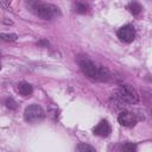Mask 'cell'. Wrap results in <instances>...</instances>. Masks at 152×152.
Instances as JSON below:
<instances>
[{
    "mask_svg": "<svg viewBox=\"0 0 152 152\" xmlns=\"http://www.w3.org/2000/svg\"><path fill=\"white\" fill-rule=\"evenodd\" d=\"M25 5L31 13H33L36 17L43 20H51L55 17L61 14L58 7L50 4L42 2L40 0H26Z\"/></svg>",
    "mask_w": 152,
    "mask_h": 152,
    "instance_id": "6da1fadb",
    "label": "cell"
},
{
    "mask_svg": "<svg viewBox=\"0 0 152 152\" xmlns=\"http://www.w3.org/2000/svg\"><path fill=\"white\" fill-rule=\"evenodd\" d=\"M78 65H80L82 72L86 76H88L89 78H91V80H95V81H108L109 77H110L109 71L104 66L97 65V64H95L94 62H91L88 58L80 59Z\"/></svg>",
    "mask_w": 152,
    "mask_h": 152,
    "instance_id": "7a4b0ae2",
    "label": "cell"
},
{
    "mask_svg": "<svg viewBox=\"0 0 152 152\" xmlns=\"http://www.w3.org/2000/svg\"><path fill=\"white\" fill-rule=\"evenodd\" d=\"M113 97L120 104H126V103L133 104V103H137L139 100V95H138L137 90L128 84L121 86L119 88V90L113 95Z\"/></svg>",
    "mask_w": 152,
    "mask_h": 152,
    "instance_id": "3957f363",
    "label": "cell"
},
{
    "mask_svg": "<svg viewBox=\"0 0 152 152\" xmlns=\"http://www.w3.org/2000/svg\"><path fill=\"white\" fill-rule=\"evenodd\" d=\"M45 118V112L44 109L39 106V104H30L28 107L25 108L24 112V119L27 122H36V121H40Z\"/></svg>",
    "mask_w": 152,
    "mask_h": 152,
    "instance_id": "277c9868",
    "label": "cell"
},
{
    "mask_svg": "<svg viewBox=\"0 0 152 152\" xmlns=\"http://www.w3.org/2000/svg\"><path fill=\"white\" fill-rule=\"evenodd\" d=\"M118 37L122 42H125V43H131L135 38V30L129 24L128 25H125V26H122V27H120L118 30Z\"/></svg>",
    "mask_w": 152,
    "mask_h": 152,
    "instance_id": "5b68a950",
    "label": "cell"
},
{
    "mask_svg": "<svg viewBox=\"0 0 152 152\" xmlns=\"http://www.w3.org/2000/svg\"><path fill=\"white\" fill-rule=\"evenodd\" d=\"M118 121L120 125H122L125 127H133L137 124V118L133 113H131L128 110H122L118 116Z\"/></svg>",
    "mask_w": 152,
    "mask_h": 152,
    "instance_id": "8992f818",
    "label": "cell"
},
{
    "mask_svg": "<svg viewBox=\"0 0 152 152\" xmlns=\"http://www.w3.org/2000/svg\"><path fill=\"white\" fill-rule=\"evenodd\" d=\"M110 133V125L107 120H101L95 127H94V134L99 135V137H108Z\"/></svg>",
    "mask_w": 152,
    "mask_h": 152,
    "instance_id": "52a82bcc",
    "label": "cell"
},
{
    "mask_svg": "<svg viewBox=\"0 0 152 152\" xmlns=\"http://www.w3.org/2000/svg\"><path fill=\"white\" fill-rule=\"evenodd\" d=\"M17 90H18L19 94L23 95V96H30V95L32 94V91H33V88H32V86H31L30 83H27V82H20V83H18V86H17Z\"/></svg>",
    "mask_w": 152,
    "mask_h": 152,
    "instance_id": "ba28073f",
    "label": "cell"
},
{
    "mask_svg": "<svg viewBox=\"0 0 152 152\" xmlns=\"http://www.w3.org/2000/svg\"><path fill=\"white\" fill-rule=\"evenodd\" d=\"M127 10L129 11L131 14H133V15H138V14L141 12L142 7H141V5H140L138 1L133 0V1H131V2L127 5Z\"/></svg>",
    "mask_w": 152,
    "mask_h": 152,
    "instance_id": "9c48e42d",
    "label": "cell"
},
{
    "mask_svg": "<svg viewBox=\"0 0 152 152\" xmlns=\"http://www.w3.org/2000/svg\"><path fill=\"white\" fill-rule=\"evenodd\" d=\"M76 151H80V152H95V147L88 145V144H80L76 146Z\"/></svg>",
    "mask_w": 152,
    "mask_h": 152,
    "instance_id": "30bf717a",
    "label": "cell"
},
{
    "mask_svg": "<svg viewBox=\"0 0 152 152\" xmlns=\"http://www.w3.org/2000/svg\"><path fill=\"white\" fill-rule=\"evenodd\" d=\"M18 36L15 33H0V39L5 42H15Z\"/></svg>",
    "mask_w": 152,
    "mask_h": 152,
    "instance_id": "8fae6325",
    "label": "cell"
},
{
    "mask_svg": "<svg viewBox=\"0 0 152 152\" xmlns=\"http://www.w3.org/2000/svg\"><path fill=\"white\" fill-rule=\"evenodd\" d=\"M75 11L77 12V13H86L87 11H88V5L87 4H84V2H81V1H78L77 4H76V6H75Z\"/></svg>",
    "mask_w": 152,
    "mask_h": 152,
    "instance_id": "7c38bea8",
    "label": "cell"
},
{
    "mask_svg": "<svg viewBox=\"0 0 152 152\" xmlns=\"http://www.w3.org/2000/svg\"><path fill=\"white\" fill-rule=\"evenodd\" d=\"M122 150L124 151H127V152H134L137 150V146L133 142H126V144L122 145Z\"/></svg>",
    "mask_w": 152,
    "mask_h": 152,
    "instance_id": "4fadbf2b",
    "label": "cell"
},
{
    "mask_svg": "<svg viewBox=\"0 0 152 152\" xmlns=\"http://www.w3.org/2000/svg\"><path fill=\"white\" fill-rule=\"evenodd\" d=\"M6 106L10 108V109H17V102L13 100V99H8L7 101H6Z\"/></svg>",
    "mask_w": 152,
    "mask_h": 152,
    "instance_id": "5bb4252c",
    "label": "cell"
},
{
    "mask_svg": "<svg viewBox=\"0 0 152 152\" xmlns=\"http://www.w3.org/2000/svg\"><path fill=\"white\" fill-rule=\"evenodd\" d=\"M0 2L2 4L4 7H8V4H10V0H0Z\"/></svg>",
    "mask_w": 152,
    "mask_h": 152,
    "instance_id": "9a60e30c",
    "label": "cell"
},
{
    "mask_svg": "<svg viewBox=\"0 0 152 152\" xmlns=\"http://www.w3.org/2000/svg\"><path fill=\"white\" fill-rule=\"evenodd\" d=\"M38 45H45V46H48V45H49V42H48V40H40V42L38 43Z\"/></svg>",
    "mask_w": 152,
    "mask_h": 152,
    "instance_id": "2e32d148",
    "label": "cell"
},
{
    "mask_svg": "<svg viewBox=\"0 0 152 152\" xmlns=\"http://www.w3.org/2000/svg\"><path fill=\"white\" fill-rule=\"evenodd\" d=\"M0 70H1V64H0Z\"/></svg>",
    "mask_w": 152,
    "mask_h": 152,
    "instance_id": "e0dca14e",
    "label": "cell"
}]
</instances>
